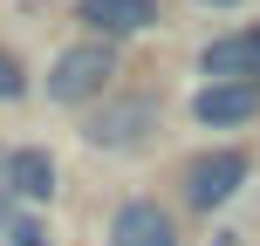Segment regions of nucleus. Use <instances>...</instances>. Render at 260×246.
<instances>
[{"label":"nucleus","instance_id":"obj_7","mask_svg":"<svg viewBox=\"0 0 260 246\" xmlns=\"http://www.w3.org/2000/svg\"><path fill=\"white\" fill-rule=\"evenodd\" d=\"M82 21L96 34H137L157 21V0H82Z\"/></svg>","mask_w":260,"mask_h":246},{"label":"nucleus","instance_id":"obj_9","mask_svg":"<svg viewBox=\"0 0 260 246\" xmlns=\"http://www.w3.org/2000/svg\"><path fill=\"white\" fill-rule=\"evenodd\" d=\"M27 89V76H21V62L14 55H0V103H14V96Z\"/></svg>","mask_w":260,"mask_h":246},{"label":"nucleus","instance_id":"obj_8","mask_svg":"<svg viewBox=\"0 0 260 246\" xmlns=\"http://www.w3.org/2000/svg\"><path fill=\"white\" fill-rule=\"evenodd\" d=\"M7 192L27 198V205L55 198V157H48V151H14V157H7Z\"/></svg>","mask_w":260,"mask_h":246},{"label":"nucleus","instance_id":"obj_5","mask_svg":"<svg viewBox=\"0 0 260 246\" xmlns=\"http://www.w3.org/2000/svg\"><path fill=\"white\" fill-rule=\"evenodd\" d=\"M199 68H206L212 82H253V89H260V41H253V34L212 41V48L199 55Z\"/></svg>","mask_w":260,"mask_h":246},{"label":"nucleus","instance_id":"obj_11","mask_svg":"<svg viewBox=\"0 0 260 246\" xmlns=\"http://www.w3.org/2000/svg\"><path fill=\"white\" fill-rule=\"evenodd\" d=\"M206 7H240V0H206Z\"/></svg>","mask_w":260,"mask_h":246},{"label":"nucleus","instance_id":"obj_3","mask_svg":"<svg viewBox=\"0 0 260 246\" xmlns=\"http://www.w3.org/2000/svg\"><path fill=\"white\" fill-rule=\"evenodd\" d=\"M240 185H247V157H240V151H212V157H199V164L185 171V198H192L199 212L226 205Z\"/></svg>","mask_w":260,"mask_h":246},{"label":"nucleus","instance_id":"obj_6","mask_svg":"<svg viewBox=\"0 0 260 246\" xmlns=\"http://www.w3.org/2000/svg\"><path fill=\"white\" fill-rule=\"evenodd\" d=\"M253 110H260V89H253V82H206L199 103H192V117L199 123H247Z\"/></svg>","mask_w":260,"mask_h":246},{"label":"nucleus","instance_id":"obj_4","mask_svg":"<svg viewBox=\"0 0 260 246\" xmlns=\"http://www.w3.org/2000/svg\"><path fill=\"white\" fill-rule=\"evenodd\" d=\"M110 246H178V226H171V212H157L151 198H130L117 219H110Z\"/></svg>","mask_w":260,"mask_h":246},{"label":"nucleus","instance_id":"obj_2","mask_svg":"<svg viewBox=\"0 0 260 246\" xmlns=\"http://www.w3.org/2000/svg\"><path fill=\"white\" fill-rule=\"evenodd\" d=\"M157 130V103L151 96H123V103H103L89 123H82V137L96 144V151H130V144H144Z\"/></svg>","mask_w":260,"mask_h":246},{"label":"nucleus","instance_id":"obj_1","mask_svg":"<svg viewBox=\"0 0 260 246\" xmlns=\"http://www.w3.org/2000/svg\"><path fill=\"white\" fill-rule=\"evenodd\" d=\"M117 76V55H110V41H82V48H69V55H55V68H48V96L55 103H89L103 82Z\"/></svg>","mask_w":260,"mask_h":246},{"label":"nucleus","instance_id":"obj_10","mask_svg":"<svg viewBox=\"0 0 260 246\" xmlns=\"http://www.w3.org/2000/svg\"><path fill=\"white\" fill-rule=\"evenodd\" d=\"M7 246H55V239L41 233L35 219H14V233H7Z\"/></svg>","mask_w":260,"mask_h":246}]
</instances>
